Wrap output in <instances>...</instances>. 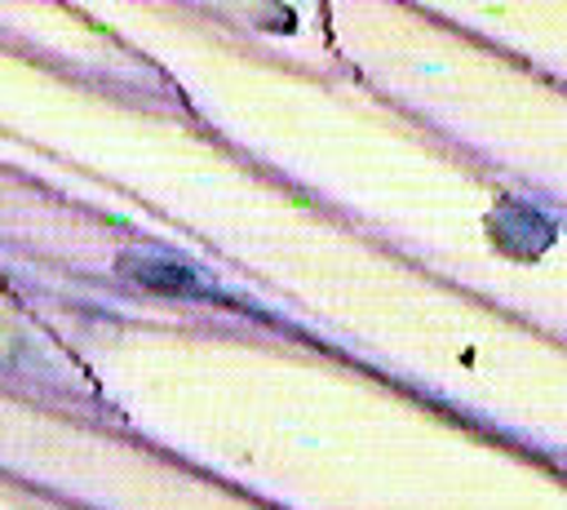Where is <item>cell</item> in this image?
<instances>
[{"label": "cell", "instance_id": "1", "mask_svg": "<svg viewBox=\"0 0 567 510\" xmlns=\"http://www.w3.org/2000/svg\"><path fill=\"white\" fill-rule=\"evenodd\" d=\"M120 275L142 284V288H155V293H177V297H199V302H221V293L199 279L190 266L173 262V257H120Z\"/></svg>", "mask_w": 567, "mask_h": 510}]
</instances>
